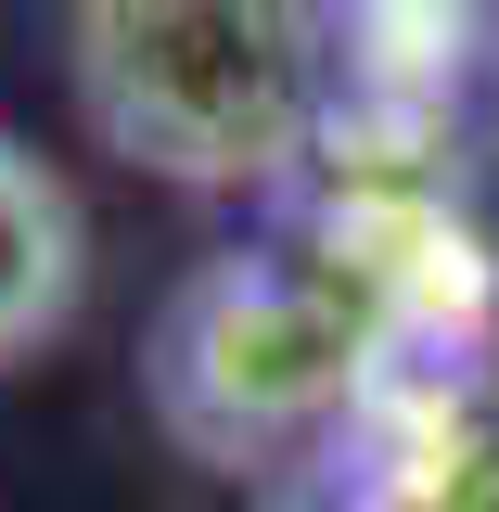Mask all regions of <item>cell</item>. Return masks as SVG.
Returning a JSON list of instances; mask_svg holds the SVG:
<instances>
[{
  "instance_id": "cell-1",
  "label": "cell",
  "mask_w": 499,
  "mask_h": 512,
  "mask_svg": "<svg viewBox=\"0 0 499 512\" xmlns=\"http://www.w3.org/2000/svg\"><path fill=\"white\" fill-rule=\"evenodd\" d=\"M333 90L320 0H77V116L180 192H256Z\"/></svg>"
},
{
  "instance_id": "cell-2",
  "label": "cell",
  "mask_w": 499,
  "mask_h": 512,
  "mask_svg": "<svg viewBox=\"0 0 499 512\" xmlns=\"http://www.w3.org/2000/svg\"><path fill=\"white\" fill-rule=\"evenodd\" d=\"M359 372V320L333 308L295 269H205L180 308H167V346H154V397L192 448H269L320 423Z\"/></svg>"
},
{
  "instance_id": "cell-3",
  "label": "cell",
  "mask_w": 499,
  "mask_h": 512,
  "mask_svg": "<svg viewBox=\"0 0 499 512\" xmlns=\"http://www.w3.org/2000/svg\"><path fill=\"white\" fill-rule=\"evenodd\" d=\"M77 282H90V231H77V192L0 141V372L39 359L64 320H77Z\"/></svg>"
}]
</instances>
